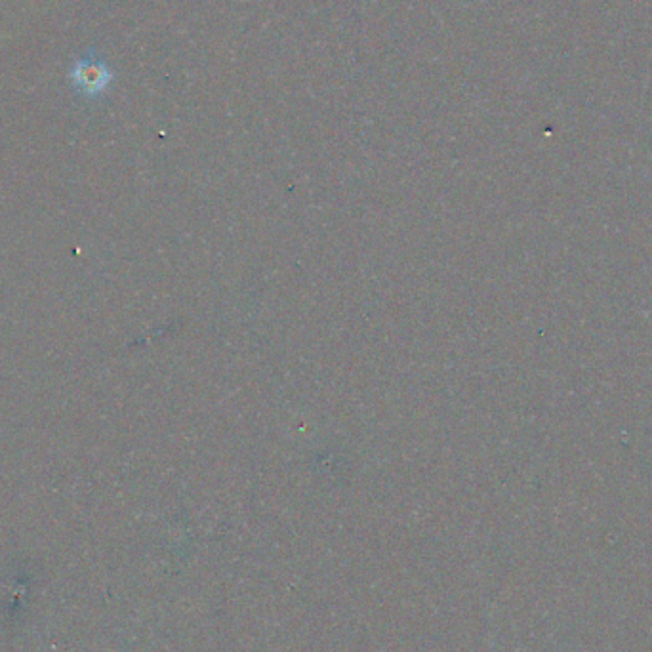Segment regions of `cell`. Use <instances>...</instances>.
Returning a JSON list of instances; mask_svg holds the SVG:
<instances>
[{"label":"cell","mask_w":652,"mask_h":652,"mask_svg":"<svg viewBox=\"0 0 652 652\" xmlns=\"http://www.w3.org/2000/svg\"><path fill=\"white\" fill-rule=\"evenodd\" d=\"M73 81L86 96H98L111 84L113 75L103 63L81 60L73 69Z\"/></svg>","instance_id":"6da1fadb"}]
</instances>
